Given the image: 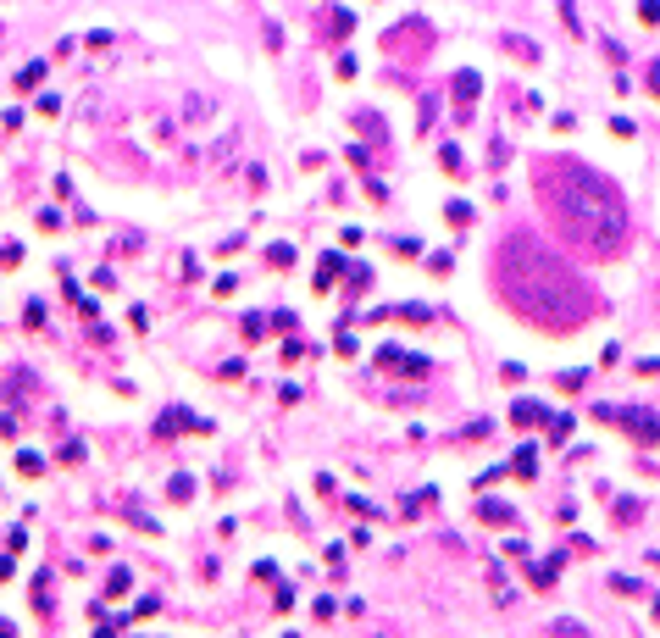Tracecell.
Returning <instances> with one entry per match:
<instances>
[{"label":"cell","instance_id":"23","mask_svg":"<svg viewBox=\"0 0 660 638\" xmlns=\"http://www.w3.org/2000/svg\"><path fill=\"white\" fill-rule=\"evenodd\" d=\"M599 50H605V56H610V62H616V67H622V62H627V50H622V45H616V39H599Z\"/></svg>","mask_w":660,"mask_h":638},{"label":"cell","instance_id":"15","mask_svg":"<svg viewBox=\"0 0 660 638\" xmlns=\"http://www.w3.org/2000/svg\"><path fill=\"white\" fill-rule=\"evenodd\" d=\"M167 494H172V499H189V494H195V478H189V472H178V478L167 483Z\"/></svg>","mask_w":660,"mask_h":638},{"label":"cell","instance_id":"2","mask_svg":"<svg viewBox=\"0 0 660 638\" xmlns=\"http://www.w3.org/2000/svg\"><path fill=\"white\" fill-rule=\"evenodd\" d=\"M538 200L549 211V222L566 239L588 244V250H622L627 239V206L610 189V178H599L594 166L561 156V161H538Z\"/></svg>","mask_w":660,"mask_h":638},{"label":"cell","instance_id":"5","mask_svg":"<svg viewBox=\"0 0 660 638\" xmlns=\"http://www.w3.org/2000/svg\"><path fill=\"white\" fill-rule=\"evenodd\" d=\"M183 427H189V433H211V422H206V416H195V411H183V405H172V411L155 422V433H161V439H172V433H183Z\"/></svg>","mask_w":660,"mask_h":638},{"label":"cell","instance_id":"20","mask_svg":"<svg viewBox=\"0 0 660 638\" xmlns=\"http://www.w3.org/2000/svg\"><path fill=\"white\" fill-rule=\"evenodd\" d=\"M644 83H650V94H655V100H660V56H655V62H650V67H644Z\"/></svg>","mask_w":660,"mask_h":638},{"label":"cell","instance_id":"17","mask_svg":"<svg viewBox=\"0 0 660 638\" xmlns=\"http://www.w3.org/2000/svg\"><path fill=\"white\" fill-rule=\"evenodd\" d=\"M17 472H22V478H39V472H45V461H39V455H22V450H17Z\"/></svg>","mask_w":660,"mask_h":638},{"label":"cell","instance_id":"16","mask_svg":"<svg viewBox=\"0 0 660 638\" xmlns=\"http://www.w3.org/2000/svg\"><path fill=\"white\" fill-rule=\"evenodd\" d=\"M439 161H444V172H466V156H461L455 145H444V150H439Z\"/></svg>","mask_w":660,"mask_h":638},{"label":"cell","instance_id":"8","mask_svg":"<svg viewBox=\"0 0 660 638\" xmlns=\"http://www.w3.org/2000/svg\"><path fill=\"white\" fill-rule=\"evenodd\" d=\"M477 516H483V522H494V527H516V511L505 505V499H483V505H477Z\"/></svg>","mask_w":660,"mask_h":638},{"label":"cell","instance_id":"18","mask_svg":"<svg viewBox=\"0 0 660 638\" xmlns=\"http://www.w3.org/2000/svg\"><path fill=\"white\" fill-rule=\"evenodd\" d=\"M588 383V372L583 367H577V372H561V378H555V389H566V395H572V389H583Z\"/></svg>","mask_w":660,"mask_h":638},{"label":"cell","instance_id":"26","mask_svg":"<svg viewBox=\"0 0 660 638\" xmlns=\"http://www.w3.org/2000/svg\"><path fill=\"white\" fill-rule=\"evenodd\" d=\"M56 461H83V444H78V439H73V444H62V450H56Z\"/></svg>","mask_w":660,"mask_h":638},{"label":"cell","instance_id":"1","mask_svg":"<svg viewBox=\"0 0 660 638\" xmlns=\"http://www.w3.org/2000/svg\"><path fill=\"white\" fill-rule=\"evenodd\" d=\"M494 272H500V295L533 327H577L583 317H594V289L533 234H511L500 244Z\"/></svg>","mask_w":660,"mask_h":638},{"label":"cell","instance_id":"13","mask_svg":"<svg viewBox=\"0 0 660 638\" xmlns=\"http://www.w3.org/2000/svg\"><path fill=\"white\" fill-rule=\"evenodd\" d=\"M511 472H516V478H533V472H538V461H533V450H516Z\"/></svg>","mask_w":660,"mask_h":638},{"label":"cell","instance_id":"4","mask_svg":"<svg viewBox=\"0 0 660 638\" xmlns=\"http://www.w3.org/2000/svg\"><path fill=\"white\" fill-rule=\"evenodd\" d=\"M372 361H377L383 372H400V378H422V372H428V355H411V350H394V344H383Z\"/></svg>","mask_w":660,"mask_h":638},{"label":"cell","instance_id":"3","mask_svg":"<svg viewBox=\"0 0 660 638\" xmlns=\"http://www.w3.org/2000/svg\"><path fill=\"white\" fill-rule=\"evenodd\" d=\"M616 422H622L638 444H660V416H655V411H638V405L622 411V405H616Z\"/></svg>","mask_w":660,"mask_h":638},{"label":"cell","instance_id":"22","mask_svg":"<svg viewBox=\"0 0 660 638\" xmlns=\"http://www.w3.org/2000/svg\"><path fill=\"white\" fill-rule=\"evenodd\" d=\"M561 17H566V28H572V34H583V22H577V6H572V0H561Z\"/></svg>","mask_w":660,"mask_h":638},{"label":"cell","instance_id":"6","mask_svg":"<svg viewBox=\"0 0 660 638\" xmlns=\"http://www.w3.org/2000/svg\"><path fill=\"white\" fill-rule=\"evenodd\" d=\"M344 272H350V261H344L339 250H328V255L316 261V283H311V289H316V295H328V289H333V283H339Z\"/></svg>","mask_w":660,"mask_h":638},{"label":"cell","instance_id":"25","mask_svg":"<svg viewBox=\"0 0 660 638\" xmlns=\"http://www.w3.org/2000/svg\"><path fill=\"white\" fill-rule=\"evenodd\" d=\"M122 594H128V572L117 566V572H111V600H122Z\"/></svg>","mask_w":660,"mask_h":638},{"label":"cell","instance_id":"10","mask_svg":"<svg viewBox=\"0 0 660 638\" xmlns=\"http://www.w3.org/2000/svg\"><path fill=\"white\" fill-rule=\"evenodd\" d=\"M444 217H449L455 228H472V217H477V211H472V200H449V206H444Z\"/></svg>","mask_w":660,"mask_h":638},{"label":"cell","instance_id":"19","mask_svg":"<svg viewBox=\"0 0 660 638\" xmlns=\"http://www.w3.org/2000/svg\"><path fill=\"white\" fill-rule=\"evenodd\" d=\"M267 261H272V267H294V244H272Z\"/></svg>","mask_w":660,"mask_h":638},{"label":"cell","instance_id":"24","mask_svg":"<svg viewBox=\"0 0 660 638\" xmlns=\"http://www.w3.org/2000/svg\"><path fill=\"white\" fill-rule=\"evenodd\" d=\"M638 516V499H616V522H633Z\"/></svg>","mask_w":660,"mask_h":638},{"label":"cell","instance_id":"7","mask_svg":"<svg viewBox=\"0 0 660 638\" xmlns=\"http://www.w3.org/2000/svg\"><path fill=\"white\" fill-rule=\"evenodd\" d=\"M511 422H516V427H533V422H544V427H549V422H555V411H549V405H538V399H516V405H511Z\"/></svg>","mask_w":660,"mask_h":638},{"label":"cell","instance_id":"28","mask_svg":"<svg viewBox=\"0 0 660 638\" xmlns=\"http://www.w3.org/2000/svg\"><path fill=\"white\" fill-rule=\"evenodd\" d=\"M655 616H660V600H655Z\"/></svg>","mask_w":660,"mask_h":638},{"label":"cell","instance_id":"27","mask_svg":"<svg viewBox=\"0 0 660 638\" xmlns=\"http://www.w3.org/2000/svg\"><path fill=\"white\" fill-rule=\"evenodd\" d=\"M0 633H17V628H11V622H6V616H0Z\"/></svg>","mask_w":660,"mask_h":638},{"label":"cell","instance_id":"12","mask_svg":"<svg viewBox=\"0 0 660 638\" xmlns=\"http://www.w3.org/2000/svg\"><path fill=\"white\" fill-rule=\"evenodd\" d=\"M394 322H433V311L428 306H400V311H388Z\"/></svg>","mask_w":660,"mask_h":638},{"label":"cell","instance_id":"11","mask_svg":"<svg viewBox=\"0 0 660 638\" xmlns=\"http://www.w3.org/2000/svg\"><path fill=\"white\" fill-rule=\"evenodd\" d=\"M505 50H516V62H527V67H533V62L544 56V50H538L533 39H521V34H516V39H505Z\"/></svg>","mask_w":660,"mask_h":638},{"label":"cell","instance_id":"21","mask_svg":"<svg viewBox=\"0 0 660 638\" xmlns=\"http://www.w3.org/2000/svg\"><path fill=\"white\" fill-rule=\"evenodd\" d=\"M638 17H644V22H655V28H660V0H638Z\"/></svg>","mask_w":660,"mask_h":638},{"label":"cell","instance_id":"14","mask_svg":"<svg viewBox=\"0 0 660 638\" xmlns=\"http://www.w3.org/2000/svg\"><path fill=\"white\" fill-rule=\"evenodd\" d=\"M39 78H45V62H28V67L17 73V89H34Z\"/></svg>","mask_w":660,"mask_h":638},{"label":"cell","instance_id":"9","mask_svg":"<svg viewBox=\"0 0 660 638\" xmlns=\"http://www.w3.org/2000/svg\"><path fill=\"white\" fill-rule=\"evenodd\" d=\"M449 89H455L461 111H472V100H477V89H483V78H477V73H455V83H449Z\"/></svg>","mask_w":660,"mask_h":638}]
</instances>
